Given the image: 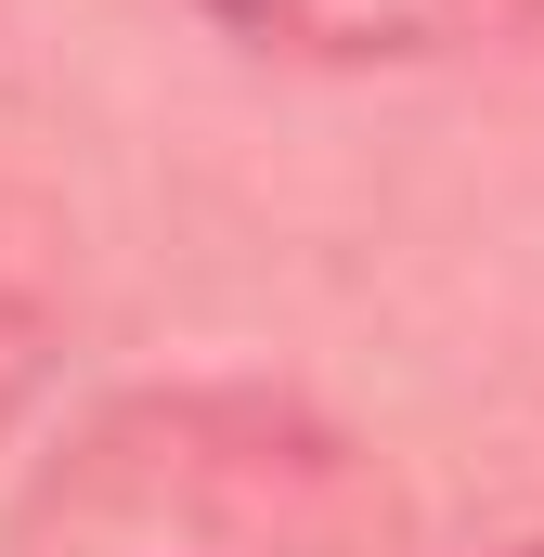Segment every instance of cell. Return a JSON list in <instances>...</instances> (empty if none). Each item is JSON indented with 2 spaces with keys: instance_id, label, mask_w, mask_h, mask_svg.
Segmentation results:
<instances>
[{
  "instance_id": "1",
  "label": "cell",
  "mask_w": 544,
  "mask_h": 557,
  "mask_svg": "<svg viewBox=\"0 0 544 557\" xmlns=\"http://www.w3.org/2000/svg\"><path fill=\"white\" fill-rule=\"evenodd\" d=\"M208 13L285 65H454L544 26V0H208Z\"/></svg>"
},
{
  "instance_id": "2",
  "label": "cell",
  "mask_w": 544,
  "mask_h": 557,
  "mask_svg": "<svg viewBox=\"0 0 544 557\" xmlns=\"http://www.w3.org/2000/svg\"><path fill=\"white\" fill-rule=\"evenodd\" d=\"M26 376H39V311H26V298L0 285V416L26 403Z\"/></svg>"
},
{
  "instance_id": "3",
  "label": "cell",
  "mask_w": 544,
  "mask_h": 557,
  "mask_svg": "<svg viewBox=\"0 0 544 557\" xmlns=\"http://www.w3.org/2000/svg\"><path fill=\"white\" fill-rule=\"evenodd\" d=\"M519 557H544V545H519Z\"/></svg>"
}]
</instances>
